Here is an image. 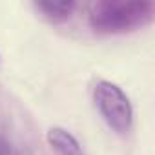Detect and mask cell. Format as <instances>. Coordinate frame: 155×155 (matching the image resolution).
<instances>
[{"mask_svg": "<svg viewBox=\"0 0 155 155\" xmlns=\"http://www.w3.org/2000/svg\"><path fill=\"white\" fill-rule=\"evenodd\" d=\"M48 142L55 155H84L79 140L60 126H53L48 130Z\"/></svg>", "mask_w": 155, "mask_h": 155, "instance_id": "4", "label": "cell"}, {"mask_svg": "<svg viewBox=\"0 0 155 155\" xmlns=\"http://www.w3.org/2000/svg\"><path fill=\"white\" fill-rule=\"evenodd\" d=\"M33 8L46 22L62 24L73 17L77 4L73 0H38V2H33Z\"/></svg>", "mask_w": 155, "mask_h": 155, "instance_id": "3", "label": "cell"}, {"mask_svg": "<svg viewBox=\"0 0 155 155\" xmlns=\"http://www.w3.org/2000/svg\"><path fill=\"white\" fill-rule=\"evenodd\" d=\"M95 106L104 122L117 133L124 135L133 124V108L128 95L110 81H99L93 90Z\"/></svg>", "mask_w": 155, "mask_h": 155, "instance_id": "2", "label": "cell"}, {"mask_svg": "<svg viewBox=\"0 0 155 155\" xmlns=\"http://www.w3.org/2000/svg\"><path fill=\"white\" fill-rule=\"evenodd\" d=\"M0 155H11V148L4 137H0Z\"/></svg>", "mask_w": 155, "mask_h": 155, "instance_id": "5", "label": "cell"}, {"mask_svg": "<svg viewBox=\"0 0 155 155\" xmlns=\"http://www.w3.org/2000/svg\"><path fill=\"white\" fill-rule=\"evenodd\" d=\"M151 0H101L90 9V26L101 35H122L153 22Z\"/></svg>", "mask_w": 155, "mask_h": 155, "instance_id": "1", "label": "cell"}]
</instances>
